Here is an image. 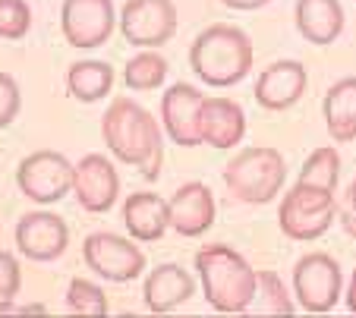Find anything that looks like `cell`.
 I'll use <instances>...</instances> for the list:
<instances>
[{"mask_svg":"<svg viewBox=\"0 0 356 318\" xmlns=\"http://www.w3.org/2000/svg\"><path fill=\"white\" fill-rule=\"evenodd\" d=\"M101 139L117 161L133 164L145 180H158L164 161V135L158 120L139 101L114 98L101 117Z\"/></svg>","mask_w":356,"mask_h":318,"instance_id":"cell-1","label":"cell"},{"mask_svg":"<svg viewBox=\"0 0 356 318\" xmlns=\"http://www.w3.org/2000/svg\"><path fill=\"white\" fill-rule=\"evenodd\" d=\"M195 271H199L202 290L211 309L218 312H249L259 290V271L246 262L236 249L224 243H211L195 252Z\"/></svg>","mask_w":356,"mask_h":318,"instance_id":"cell-2","label":"cell"},{"mask_svg":"<svg viewBox=\"0 0 356 318\" xmlns=\"http://www.w3.org/2000/svg\"><path fill=\"white\" fill-rule=\"evenodd\" d=\"M189 67L205 85L230 88L246 79L252 69V41L243 28L215 22L195 35L193 48H189Z\"/></svg>","mask_w":356,"mask_h":318,"instance_id":"cell-3","label":"cell"},{"mask_svg":"<svg viewBox=\"0 0 356 318\" xmlns=\"http://www.w3.org/2000/svg\"><path fill=\"white\" fill-rule=\"evenodd\" d=\"M224 186L243 205H268L281 196V186L287 180V164L284 155L271 145L243 149L224 167Z\"/></svg>","mask_w":356,"mask_h":318,"instance_id":"cell-4","label":"cell"},{"mask_svg":"<svg viewBox=\"0 0 356 318\" xmlns=\"http://www.w3.org/2000/svg\"><path fill=\"white\" fill-rule=\"evenodd\" d=\"M334 221H337L334 192L318 190V186H306V183H296L281 199V208H277L281 233L287 240H300V243L325 237Z\"/></svg>","mask_w":356,"mask_h":318,"instance_id":"cell-5","label":"cell"},{"mask_svg":"<svg viewBox=\"0 0 356 318\" xmlns=\"http://www.w3.org/2000/svg\"><path fill=\"white\" fill-rule=\"evenodd\" d=\"M16 186L38 205H54L73 192V164L60 151H35L16 167Z\"/></svg>","mask_w":356,"mask_h":318,"instance_id":"cell-6","label":"cell"},{"mask_svg":"<svg viewBox=\"0 0 356 318\" xmlns=\"http://www.w3.org/2000/svg\"><path fill=\"white\" fill-rule=\"evenodd\" d=\"M343 290V274L341 265L328 256V252H309L302 256L293 268V293L296 303L306 312H331L341 299Z\"/></svg>","mask_w":356,"mask_h":318,"instance_id":"cell-7","label":"cell"},{"mask_svg":"<svg viewBox=\"0 0 356 318\" xmlns=\"http://www.w3.org/2000/svg\"><path fill=\"white\" fill-rule=\"evenodd\" d=\"M82 258L88 271L111 284H129L145 271V252L117 233H88L82 243Z\"/></svg>","mask_w":356,"mask_h":318,"instance_id":"cell-8","label":"cell"},{"mask_svg":"<svg viewBox=\"0 0 356 318\" xmlns=\"http://www.w3.org/2000/svg\"><path fill=\"white\" fill-rule=\"evenodd\" d=\"M123 38L139 51H158L177 32L174 0H127L120 10Z\"/></svg>","mask_w":356,"mask_h":318,"instance_id":"cell-9","label":"cell"},{"mask_svg":"<svg viewBox=\"0 0 356 318\" xmlns=\"http://www.w3.org/2000/svg\"><path fill=\"white\" fill-rule=\"evenodd\" d=\"M114 0H63L60 28L73 48L92 51L114 35Z\"/></svg>","mask_w":356,"mask_h":318,"instance_id":"cell-10","label":"cell"},{"mask_svg":"<svg viewBox=\"0 0 356 318\" xmlns=\"http://www.w3.org/2000/svg\"><path fill=\"white\" fill-rule=\"evenodd\" d=\"M73 196L79 208L92 215L111 211L120 196V176L114 164L104 155H86L79 164H73Z\"/></svg>","mask_w":356,"mask_h":318,"instance_id":"cell-11","label":"cell"},{"mask_svg":"<svg viewBox=\"0 0 356 318\" xmlns=\"http://www.w3.org/2000/svg\"><path fill=\"white\" fill-rule=\"evenodd\" d=\"M202 95L189 82H177L161 95V123L164 133L170 135V142L180 149H195L202 145V129H199V114H202Z\"/></svg>","mask_w":356,"mask_h":318,"instance_id":"cell-12","label":"cell"},{"mask_svg":"<svg viewBox=\"0 0 356 318\" xmlns=\"http://www.w3.org/2000/svg\"><path fill=\"white\" fill-rule=\"evenodd\" d=\"M16 246L32 262H54L70 246V227L54 211H32L16 224Z\"/></svg>","mask_w":356,"mask_h":318,"instance_id":"cell-13","label":"cell"},{"mask_svg":"<svg viewBox=\"0 0 356 318\" xmlns=\"http://www.w3.org/2000/svg\"><path fill=\"white\" fill-rule=\"evenodd\" d=\"M168 208H170V231H177L186 240L202 237V233L215 224V215H218L215 196H211V190L205 183H199V180L183 183L180 190L168 199Z\"/></svg>","mask_w":356,"mask_h":318,"instance_id":"cell-14","label":"cell"},{"mask_svg":"<svg viewBox=\"0 0 356 318\" xmlns=\"http://www.w3.org/2000/svg\"><path fill=\"white\" fill-rule=\"evenodd\" d=\"M309 73L300 60H277L265 67L256 79V101L265 110H287L306 95Z\"/></svg>","mask_w":356,"mask_h":318,"instance_id":"cell-15","label":"cell"},{"mask_svg":"<svg viewBox=\"0 0 356 318\" xmlns=\"http://www.w3.org/2000/svg\"><path fill=\"white\" fill-rule=\"evenodd\" d=\"M202 145L211 149H234L246 135V114L230 98H205L199 114Z\"/></svg>","mask_w":356,"mask_h":318,"instance_id":"cell-16","label":"cell"},{"mask_svg":"<svg viewBox=\"0 0 356 318\" xmlns=\"http://www.w3.org/2000/svg\"><path fill=\"white\" fill-rule=\"evenodd\" d=\"M195 293V281L189 271H183L177 262H164L155 271H148L145 287H142V299H145L148 312H174Z\"/></svg>","mask_w":356,"mask_h":318,"instance_id":"cell-17","label":"cell"},{"mask_svg":"<svg viewBox=\"0 0 356 318\" xmlns=\"http://www.w3.org/2000/svg\"><path fill=\"white\" fill-rule=\"evenodd\" d=\"M296 28L309 44L328 48L343 32L341 0H296Z\"/></svg>","mask_w":356,"mask_h":318,"instance_id":"cell-18","label":"cell"},{"mask_svg":"<svg viewBox=\"0 0 356 318\" xmlns=\"http://www.w3.org/2000/svg\"><path fill=\"white\" fill-rule=\"evenodd\" d=\"M123 224L133 240L139 243H155L170 227V208L155 192H136L123 205Z\"/></svg>","mask_w":356,"mask_h":318,"instance_id":"cell-19","label":"cell"},{"mask_svg":"<svg viewBox=\"0 0 356 318\" xmlns=\"http://www.w3.org/2000/svg\"><path fill=\"white\" fill-rule=\"evenodd\" d=\"M322 114H325V126L328 135L337 145H347L356 139V76L334 82L328 88V95L322 101Z\"/></svg>","mask_w":356,"mask_h":318,"instance_id":"cell-20","label":"cell"},{"mask_svg":"<svg viewBox=\"0 0 356 318\" xmlns=\"http://www.w3.org/2000/svg\"><path fill=\"white\" fill-rule=\"evenodd\" d=\"M67 88L76 101L95 104L114 88V69L104 60H79L67 69Z\"/></svg>","mask_w":356,"mask_h":318,"instance_id":"cell-21","label":"cell"},{"mask_svg":"<svg viewBox=\"0 0 356 318\" xmlns=\"http://www.w3.org/2000/svg\"><path fill=\"white\" fill-rule=\"evenodd\" d=\"M164 79H168V60L158 51H139L136 57H129L123 69V82L133 92H152L164 85Z\"/></svg>","mask_w":356,"mask_h":318,"instance_id":"cell-22","label":"cell"},{"mask_svg":"<svg viewBox=\"0 0 356 318\" xmlns=\"http://www.w3.org/2000/svg\"><path fill=\"white\" fill-rule=\"evenodd\" d=\"M337 180H341V155H337L334 145H325V149H316L306 164L300 170V180L296 183L306 186H318V190H337Z\"/></svg>","mask_w":356,"mask_h":318,"instance_id":"cell-23","label":"cell"},{"mask_svg":"<svg viewBox=\"0 0 356 318\" xmlns=\"http://www.w3.org/2000/svg\"><path fill=\"white\" fill-rule=\"evenodd\" d=\"M259 312H268V315H290L296 309L293 299L287 296V287L281 284L275 271H259V290L256 299H252Z\"/></svg>","mask_w":356,"mask_h":318,"instance_id":"cell-24","label":"cell"},{"mask_svg":"<svg viewBox=\"0 0 356 318\" xmlns=\"http://www.w3.org/2000/svg\"><path fill=\"white\" fill-rule=\"evenodd\" d=\"M67 309L76 315H108V296L92 281L73 278L67 287Z\"/></svg>","mask_w":356,"mask_h":318,"instance_id":"cell-25","label":"cell"},{"mask_svg":"<svg viewBox=\"0 0 356 318\" xmlns=\"http://www.w3.org/2000/svg\"><path fill=\"white\" fill-rule=\"evenodd\" d=\"M32 28V10L26 0H0V38L19 41Z\"/></svg>","mask_w":356,"mask_h":318,"instance_id":"cell-26","label":"cell"},{"mask_svg":"<svg viewBox=\"0 0 356 318\" xmlns=\"http://www.w3.org/2000/svg\"><path fill=\"white\" fill-rule=\"evenodd\" d=\"M19 287H22L19 262H16L10 252L0 249V312L7 309L16 296H19Z\"/></svg>","mask_w":356,"mask_h":318,"instance_id":"cell-27","label":"cell"},{"mask_svg":"<svg viewBox=\"0 0 356 318\" xmlns=\"http://www.w3.org/2000/svg\"><path fill=\"white\" fill-rule=\"evenodd\" d=\"M19 110H22L19 85H16L13 76L0 73V129H7L19 117Z\"/></svg>","mask_w":356,"mask_h":318,"instance_id":"cell-28","label":"cell"},{"mask_svg":"<svg viewBox=\"0 0 356 318\" xmlns=\"http://www.w3.org/2000/svg\"><path fill=\"white\" fill-rule=\"evenodd\" d=\"M337 221L343 224V231H347L350 237H356V176H353V183H350V190H347V208L337 215Z\"/></svg>","mask_w":356,"mask_h":318,"instance_id":"cell-29","label":"cell"},{"mask_svg":"<svg viewBox=\"0 0 356 318\" xmlns=\"http://www.w3.org/2000/svg\"><path fill=\"white\" fill-rule=\"evenodd\" d=\"M221 3L230 10H262L265 3H271V0H221Z\"/></svg>","mask_w":356,"mask_h":318,"instance_id":"cell-30","label":"cell"},{"mask_svg":"<svg viewBox=\"0 0 356 318\" xmlns=\"http://www.w3.org/2000/svg\"><path fill=\"white\" fill-rule=\"evenodd\" d=\"M347 309L356 312V271H353V278H350V287H347Z\"/></svg>","mask_w":356,"mask_h":318,"instance_id":"cell-31","label":"cell"}]
</instances>
